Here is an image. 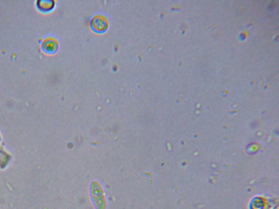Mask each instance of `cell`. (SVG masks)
I'll list each match as a JSON object with an SVG mask.
<instances>
[{"instance_id": "cell-1", "label": "cell", "mask_w": 279, "mask_h": 209, "mask_svg": "<svg viewBox=\"0 0 279 209\" xmlns=\"http://www.w3.org/2000/svg\"><path fill=\"white\" fill-rule=\"evenodd\" d=\"M91 26L96 31L103 32L107 28L108 21L103 15H96L91 20Z\"/></svg>"}, {"instance_id": "cell-2", "label": "cell", "mask_w": 279, "mask_h": 209, "mask_svg": "<svg viewBox=\"0 0 279 209\" xmlns=\"http://www.w3.org/2000/svg\"><path fill=\"white\" fill-rule=\"evenodd\" d=\"M42 46L46 51L52 52L57 49L58 42L55 38L49 37L44 40Z\"/></svg>"}, {"instance_id": "cell-3", "label": "cell", "mask_w": 279, "mask_h": 209, "mask_svg": "<svg viewBox=\"0 0 279 209\" xmlns=\"http://www.w3.org/2000/svg\"><path fill=\"white\" fill-rule=\"evenodd\" d=\"M39 7L41 9L49 10L52 9L54 6V2L52 1H41L39 2Z\"/></svg>"}]
</instances>
